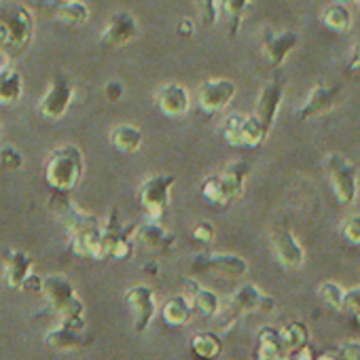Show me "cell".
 <instances>
[{"label": "cell", "instance_id": "cell-1", "mask_svg": "<svg viewBox=\"0 0 360 360\" xmlns=\"http://www.w3.org/2000/svg\"><path fill=\"white\" fill-rule=\"evenodd\" d=\"M34 39V15L22 3H0V51L9 58L22 56Z\"/></svg>", "mask_w": 360, "mask_h": 360}, {"label": "cell", "instance_id": "cell-2", "mask_svg": "<svg viewBox=\"0 0 360 360\" xmlns=\"http://www.w3.org/2000/svg\"><path fill=\"white\" fill-rule=\"evenodd\" d=\"M248 174H250V165L246 161H242V159L229 161L219 174L204 178V183H202L204 200L217 208L231 206L236 200L242 198Z\"/></svg>", "mask_w": 360, "mask_h": 360}, {"label": "cell", "instance_id": "cell-3", "mask_svg": "<svg viewBox=\"0 0 360 360\" xmlns=\"http://www.w3.org/2000/svg\"><path fill=\"white\" fill-rule=\"evenodd\" d=\"M43 295L49 301L51 309L60 316L62 322L75 326V328H85V303L79 297L75 284L62 276V274H51L43 278Z\"/></svg>", "mask_w": 360, "mask_h": 360}, {"label": "cell", "instance_id": "cell-4", "mask_svg": "<svg viewBox=\"0 0 360 360\" xmlns=\"http://www.w3.org/2000/svg\"><path fill=\"white\" fill-rule=\"evenodd\" d=\"M85 172L83 150L77 144H62L49 153L45 163V183L56 191H72Z\"/></svg>", "mask_w": 360, "mask_h": 360}, {"label": "cell", "instance_id": "cell-5", "mask_svg": "<svg viewBox=\"0 0 360 360\" xmlns=\"http://www.w3.org/2000/svg\"><path fill=\"white\" fill-rule=\"evenodd\" d=\"M324 169L328 174L333 193L339 206H352L358 198V169L339 153H328L324 157Z\"/></svg>", "mask_w": 360, "mask_h": 360}, {"label": "cell", "instance_id": "cell-6", "mask_svg": "<svg viewBox=\"0 0 360 360\" xmlns=\"http://www.w3.org/2000/svg\"><path fill=\"white\" fill-rule=\"evenodd\" d=\"M174 185H176V176H172V174L148 176L140 185L138 200L146 214V221H157V223L163 221V217L169 208V195H172Z\"/></svg>", "mask_w": 360, "mask_h": 360}, {"label": "cell", "instance_id": "cell-7", "mask_svg": "<svg viewBox=\"0 0 360 360\" xmlns=\"http://www.w3.org/2000/svg\"><path fill=\"white\" fill-rule=\"evenodd\" d=\"M136 225H123L119 212L112 208L102 221V257L115 261H127L134 252Z\"/></svg>", "mask_w": 360, "mask_h": 360}, {"label": "cell", "instance_id": "cell-8", "mask_svg": "<svg viewBox=\"0 0 360 360\" xmlns=\"http://www.w3.org/2000/svg\"><path fill=\"white\" fill-rule=\"evenodd\" d=\"M263 299H265V292L255 286V284H242L229 299L227 307L219 309V314L214 318H221V328H229L236 320H240L242 316L246 314H252V311H259L261 305H263Z\"/></svg>", "mask_w": 360, "mask_h": 360}, {"label": "cell", "instance_id": "cell-9", "mask_svg": "<svg viewBox=\"0 0 360 360\" xmlns=\"http://www.w3.org/2000/svg\"><path fill=\"white\" fill-rule=\"evenodd\" d=\"M72 98H75V87H72L70 77L66 72H56L51 85L47 87L45 96L41 98L39 110L49 121L62 119L66 115L68 106L72 104Z\"/></svg>", "mask_w": 360, "mask_h": 360}, {"label": "cell", "instance_id": "cell-10", "mask_svg": "<svg viewBox=\"0 0 360 360\" xmlns=\"http://www.w3.org/2000/svg\"><path fill=\"white\" fill-rule=\"evenodd\" d=\"M193 271L214 274L223 278H242L248 274V263L240 255L219 252V255H200L191 261Z\"/></svg>", "mask_w": 360, "mask_h": 360}, {"label": "cell", "instance_id": "cell-11", "mask_svg": "<svg viewBox=\"0 0 360 360\" xmlns=\"http://www.w3.org/2000/svg\"><path fill=\"white\" fill-rule=\"evenodd\" d=\"M125 303L134 316V330L136 335L146 333V328L150 326L155 311H157V303H155V292L150 286L146 284H136L131 288H127L125 292Z\"/></svg>", "mask_w": 360, "mask_h": 360}, {"label": "cell", "instance_id": "cell-12", "mask_svg": "<svg viewBox=\"0 0 360 360\" xmlns=\"http://www.w3.org/2000/svg\"><path fill=\"white\" fill-rule=\"evenodd\" d=\"M236 91L238 87L231 79H208L200 85L198 104L202 112L214 115L231 104V100L236 98Z\"/></svg>", "mask_w": 360, "mask_h": 360}, {"label": "cell", "instance_id": "cell-13", "mask_svg": "<svg viewBox=\"0 0 360 360\" xmlns=\"http://www.w3.org/2000/svg\"><path fill=\"white\" fill-rule=\"evenodd\" d=\"M271 246L278 263L284 269H299L305 263V250L297 236L288 227H276L271 233Z\"/></svg>", "mask_w": 360, "mask_h": 360}, {"label": "cell", "instance_id": "cell-14", "mask_svg": "<svg viewBox=\"0 0 360 360\" xmlns=\"http://www.w3.org/2000/svg\"><path fill=\"white\" fill-rule=\"evenodd\" d=\"M339 94H341V85H324V83L314 85L311 91L307 94L305 102L295 112V117L299 121H309V119H314V117L330 110L337 104Z\"/></svg>", "mask_w": 360, "mask_h": 360}, {"label": "cell", "instance_id": "cell-15", "mask_svg": "<svg viewBox=\"0 0 360 360\" xmlns=\"http://www.w3.org/2000/svg\"><path fill=\"white\" fill-rule=\"evenodd\" d=\"M138 37V20L129 11H119L110 15L106 28L100 34L102 45L106 47H125Z\"/></svg>", "mask_w": 360, "mask_h": 360}, {"label": "cell", "instance_id": "cell-16", "mask_svg": "<svg viewBox=\"0 0 360 360\" xmlns=\"http://www.w3.org/2000/svg\"><path fill=\"white\" fill-rule=\"evenodd\" d=\"M297 47H299V34L292 30H284V32L265 30L263 32V56L274 70L280 68Z\"/></svg>", "mask_w": 360, "mask_h": 360}, {"label": "cell", "instance_id": "cell-17", "mask_svg": "<svg viewBox=\"0 0 360 360\" xmlns=\"http://www.w3.org/2000/svg\"><path fill=\"white\" fill-rule=\"evenodd\" d=\"M282 100H284V81L282 77H274L271 81H267L261 91H259V98H257V106H255V115L271 129L276 119H278V112H280V106H282Z\"/></svg>", "mask_w": 360, "mask_h": 360}, {"label": "cell", "instance_id": "cell-18", "mask_svg": "<svg viewBox=\"0 0 360 360\" xmlns=\"http://www.w3.org/2000/svg\"><path fill=\"white\" fill-rule=\"evenodd\" d=\"M91 343L94 339L85 333V328H75L66 322H60L45 335V345L58 352H77L89 347Z\"/></svg>", "mask_w": 360, "mask_h": 360}, {"label": "cell", "instance_id": "cell-19", "mask_svg": "<svg viewBox=\"0 0 360 360\" xmlns=\"http://www.w3.org/2000/svg\"><path fill=\"white\" fill-rule=\"evenodd\" d=\"M155 102L165 117H183L189 112V106H191L189 91L180 83L159 85V89L155 91Z\"/></svg>", "mask_w": 360, "mask_h": 360}, {"label": "cell", "instance_id": "cell-20", "mask_svg": "<svg viewBox=\"0 0 360 360\" xmlns=\"http://www.w3.org/2000/svg\"><path fill=\"white\" fill-rule=\"evenodd\" d=\"M146 250H155L161 255L172 252L176 238L157 221H146L142 225H136V236H134Z\"/></svg>", "mask_w": 360, "mask_h": 360}, {"label": "cell", "instance_id": "cell-21", "mask_svg": "<svg viewBox=\"0 0 360 360\" xmlns=\"http://www.w3.org/2000/svg\"><path fill=\"white\" fill-rule=\"evenodd\" d=\"M70 248L79 257L102 261V225H94L70 233Z\"/></svg>", "mask_w": 360, "mask_h": 360}, {"label": "cell", "instance_id": "cell-22", "mask_svg": "<svg viewBox=\"0 0 360 360\" xmlns=\"http://www.w3.org/2000/svg\"><path fill=\"white\" fill-rule=\"evenodd\" d=\"M34 259L24 250H11L5 263V280L11 288H22L26 278L32 274Z\"/></svg>", "mask_w": 360, "mask_h": 360}, {"label": "cell", "instance_id": "cell-23", "mask_svg": "<svg viewBox=\"0 0 360 360\" xmlns=\"http://www.w3.org/2000/svg\"><path fill=\"white\" fill-rule=\"evenodd\" d=\"M193 303L185 297V295H176L169 301H165L163 309H161V318L167 326H185L189 324V320L193 318Z\"/></svg>", "mask_w": 360, "mask_h": 360}, {"label": "cell", "instance_id": "cell-24", "mask_svg": "<svg viewBox=\"0 0 360 360\" xmlns=\"http://www.w3.org/2000/svg\"><path fill=\"white\" fill-rule=\"evenodd\" d=\"M110 144L115 150L123 153V155H131V153H138L142 142H144V136H142V129L134 127V125H117L110 129Z\"/></svg>", "mask_w": 360, "mask_h": 360}, {"label": "cell", "instance_id": "cell-25", "mask_svg": "<svg viewBox=\"0 0 360 360\" xmlns=\"http://www.w3.org/2000/svg\"><path fill=\"white\" fill-rule=\"evenodd\" d=\"M24 94V77L18 68L9 66L0 72V104L9 106L15 104Z\"/></svg>", "mask_w": 360, "mask_h": 360}, {"label": "cell", "instance_id": "cell-26", "mask_svg": "<svg viewBox=\"0 0 360 360\" xmlns=\"http://www.w3.org/2000/svg\"><path fill=\"white\" fill-rule=\"evenodd\" d=\"M280 339H282L284 352H288V354L299 352V349H305L309 345V328L301 320L288 322L284 328H280Z\"/></svg>", "mask_w": 360, "mask_h": 360}, {"label": "cell", "instance_id": "cell-27", "mask_svg": "<svg viewBox=\"0 0 360 360\" xmlns=\"http://www.w3.org/2000/svg\"><path fill=\"white\" fill-rule=\"evenodd\" d=\"M191 349L202 360H217L223 352V339L214 330H204L191 339Z\"/></svg>", "mask_w": 360, "mask_h": 360}, {"label": "cell", "instance_id": "cell-28", "mask_svg": "<svg viewBox=\"0 0 360 360\" xmlns=\"http://www.w3.org/2000/svg\"><path fill=\"white\" fill-rule=\"evenodd\" d=\"M282 352L284 347L280 339V328L263 326L259 330V341H257V360H276Z\"/></svg>", "mask_w": 360, "mask_h": 360}, {"label": "cell", "instance_id": "cell-29", "mask_svg": "<svg viewBox=\"0 0 360 360\" xmlns=\"http://www.w3.org/2000/svg\"><path fill=\"white\" fill-rule=\"evenodd\" d=\"M269 127L257 117V115H244L242 119V148H252L259 146L267 140L269 136Z\"/></svg>", "mask_w": 360, "mask_h": 360}, {"label": "cell", "instance_id": "cell-30", "mask_svg": "<svg viewBox=\"0 0 360 360\" xmlns=\"http://www.w3.org/2000/svg\"><path fill=\"white\" fill-rule=\"evenodd\" d=\"M322 24H324V28H328L333 32H339V34L347 32L352 28V11L347 9V5L333 3L330 7L324 9Z\"/></svg>", "mask_w": 360, "mask_h": 360}, {"label": "cell", "instance_id": "cell-31", "mask_svg": "<svg viewBox=\"0 0 360 360\" xmlns=\"http://www.w3.org/2000/svg\"><path fill=\"white\" fill-rule=\"evenodd\" d=\"M56 18L70 26H81L89 20V7L81 0H72V3L56 5Z\"/></svg>", "mask_w": 360, "mask_h": 360}, {"label": "cell", "instance_id": "cell-32", "mask_svg": "<svg viewBox=\"0 0 360 360\" xmlns=\"http://www.w3.org/2000/svg\"><path fill=\"white\" fill-rule=\"evenodd\" d=\"M191 303H193V309L204 318H214L219 314V309H221L219 295L214 290H210V288H204V286H200L195 290V295L191 297Z\"/></svg>", "mask_w": 360, "mask_h": 360}, {"label": "cell", "instance_id": "cell-33", "mask_svg": "<svg viewBox=\"0 0 360 360\" xmlns=\"http://www.w3.org/2000/svg\"><path fill=\"white\" fill-rule=\"evenodd\" d=\"M250 3H252V0H221V3H219V9L229 20V37H236L240 32L244 13H246Z\"/></svg>", "mask_w": 360, "mask_h": 360}, {"label": "cell", "instance_id": "cell-34", "mask_svg": "<svg viewBox=\"0 0 360 360\" xmlns=\"http://www.w3.org/2000/svg\"><path fill=\"white\" fill-rule=\"evenodd\" d=\"M318 299L322 301L324 307H328L333 311H343L345 288L335 280H326L318 286Z\"/></svg>", "mask_w": 360, "mask_h": 360}, {"label": "cell", "instance_id": "cell-35", "mask_svg": "<svg viewBox=\"0 0 360 360\" xmlns=\"http://www.w3.org/2000/svg\"><path fill=\"white\" fill-rule=\"evenodd\" d=\"M242 119H244V115L233 112V115L225 117L221 123V136L227 140V144L238 146V148H242Z\"/></svg>", "mask_w": 360, "mask_h": 360}, {"label": "cell", "instance_id": "cell-36", "mask_svg": "<svg viewBox=\"0 0 360 360\" xmlns=\"http://www.w3.org/2000/svg\"><path fill=\"white\" fill-rule=\"evenodd\" d=\"M341 240L347 246H360V214H352L341 223Z\"/></svg>", "mask_w": 360, "mask_h": 360}, {"label": "cell", "instance_id": "cell-37", "mask_svg": "<svg viewBox=\"0 0 360 360\" xmlns=\"http://www.w3.org/2000/svg\"><path fill=\"white\" fill-rule=\"evenodd\" d=\"M0 167L7 172H15L24 167V155L13 148V146H3L0 148Z\"/></svg>", "mask_w": 360, "mask_h": 360}, {"label": "cell", "instance_id": "cell-38", "mask_svg": "<svg viewBox=\"0 0 360 360\" xmlns=\"http://www.w3.org/2000/svg\"><path fill=\"white\" fill-rule=\"evenodd\" d=\"M198 5V11H200V18L204 20L206 26H214L217 20H219V0H195Z\"/></svg>", "mask_w": 360, "mask_h": 360}, {"label": "cell", "instance_id": "cell-39", "mask_svg": "<svg viewBox=\"0 0 360 360\" xmlns=\"http://www.w3.org/2000/svg\"><path fill=\"white\" fill-rule=\"evenodd\" d=\"M191 236H193V240L198 244H210L214 240V225L210 221H202V223L195 225Z\"/></svg>", "mask_w": 360, "mask_h": 360}, {"label": "cell", "instance_id": "cell-40", "mask_svg": "<svg viewBox=\"0 0 360 360\" xmlns=\"http://www.w3.org/2000/svg\"><path fill=\"white\" fill-rule=\"evenodd\" d=\"M102 94H104V100H106L108 104H117V102L123 98L125 89H123V83H121V81L112 79V81H108V83L104 85Z\"/></svg>", "mask_w": 360, "mask_h": 360}, {"label": "cell", "instance_id": "cell-41", "mask_svg": "<svg viewBox=\"0 0 360 360\" xmlns=\"http://www.w3.org/2000/svg\"><path fill=\"white\" fill-rule=\"evenodd\" d=\"M339 360H360V341H347L339 349Z\"/></svg>", "mask_w": 360, "mask_h": 360}, {"label": "cell", "instance_id": "cell-42", "mask_svg": "<svg viewBox=\"0 0 360 360\" xmlns=\"http://www.w3.org/2000/svg\"><path fill=\"white\" fill-rule=\"evenodd\" d=\"M360 307V286L345 290V299H343V311H354Z\"/></svg>", "mask_w": 360, "mask_h": 360}, {"label": "cell", "instance_id": "cell-43", "mask_svg": "<svg viewBox=\"0 0 360 360\" xmlns=\"http://www.w3.org/2000/svg\"><path fill=\"white\" fill-rule=\"evenodd\" d=\"M22 290H24V292H43V278L30 274V276L26 278V282L22 284Z\"/></svg>", "mask_w": 360, "mask_h": 360}, {"label": "cell", "instance_id": "cell-44", "mask_svg": "<svg viewBox=\"0 0 360 360\" xmlns=\"http://www.w3.org/2000/svg\"><path fill=\"white\" fill-rule=\"evenodd\" d=\"M176 32H178L180 37L189 39V37H193V34H195V26H193V22H191V20H180V24H178Z\"/></svg>", "mask_w": 360, "mask_h": 360}, {"label": "cell", "instance_id": "cell-45", "mask_svg": "<svg viewBox=\"0 0 360 360\" xmlns=\"http://www.w3.org/2000/svg\"><path fill=\"white\" fill-rule=\"evenodd\" d=\"M288 360H314V354L309 352V347H305V349L288 354Z\"/></svg>", "mask_w": 360, "mask_h": 360}, {"label": "cell", "instance_id": "cell-46", "mask_svg": "<svg viewBox=\"0 0 360 360\" xmlns=\"http://www.w3.org/2000/svg\"><path fill=\"white\" fill-rule=\"evenodd\" d=\"M349 70H360V43L354 47L352 58H349Z\"/></svg>", "mask_w": 360, "mask_h": 360}, {"label": "cell", "instance_id": "cell-47", "mask_svg": "<svg viewBox=\"0 0 360 360\" xmlns=\"http://www.w3.org/2000/svg\"><path fill=\"white\" fill-rule=\"evenodd\" d=\"M11 66V58L5 53V51H0V72H3V70H7Z\"/></svg>", "mask_w": 360, "mask_h": 360}, {"label": "cell", "instance_id": "cell-48", "mask_svg": "<svg viewBox=\"0 0 360 360\" xmlns=\"http://www.w3.org/2000/svg\"><path fill=\"white\" fill-rule=\"evenodd\" d=\"M142 271H146V274H153V276H155V274H157V263H155V261L144 263V265H142Z\"/></svg>", "mask_w": 360, "mask_h": 360}, {"label": "cell", "instance_id": "cell-49", "mask_svg": "<svg viewBox=\"0 0 360 360\" xmlns=\"http://www.w3.org/2000/svg\"><path fill=\"white\" fill-rule=\"evenodd\" d=\"M314 360H339L337 354H330V352H324V354H318Z\"/></svg>", "mask_w": 360, "mask_h": 360}, {"label": "cell", "instance_id": "cell-50", "mask_svg": "<svg viewBox=\"0 0 360 360\" xmlns=\"http://www.w3.org/2000/svg\"><path fill=\"white\" fill-rule=\"evenodd\" d=\"M352 314H354V324H356V328L360 330V307H358V309H354Z\"/></svg>", "mask_w": 360, "mask_h": 360}, {"label": "cell", "instance_id": "cell-51", "mask_svg": "<svg viewBox=\"0 0 360 360\" xmlns=\"http://www.w3.org/2000/svg\"><path fill=\"white\" fill-rule=\"evenodd\" d=\"M333 3H339V5H354L358 0H333Z\"/></svg>", "mask_w": 360, "mask_h": 360}, {"label": "cell", "instance_id": "cell-52", "mask_svg": "<svg viewBox=\"0 0 360 360\" xmlns=\"http://www.w3.org/2000/svg\"><path fill=\"white\" fill-rule=\"evenodd\" d=\"M53 5H64V3H72V0H51Z\"/></svg>", "mask_w": 360, "mask_h": 360}, {"label": "cell", "instance_id": "cell-53", "mask_svg": "<svg viewBox=\"0 0 360 360\" xmlns=\"http://www.w3.org/2000/svg\"><path fill=\"white\" fill-rule=\"evenodd\" d=\"M0 134H3V123H0Z\"/></svg>", "mask_w": 360, "mask_h": 360}, {"label": "cell", "instance_id": "cell-54", "mask_svg": "<svg viewBox=\"0 0 360 360\" xmlns=\"http://www.w3.org/2000/svg\"><path fill=\"white\" fill-rule=\"evenodd\" d=\"M358 3H360V0H358ZM358 9H360V5H358Z\"/></svg>", "mask_w": 360, "mask_h": 360}]
</instances>
